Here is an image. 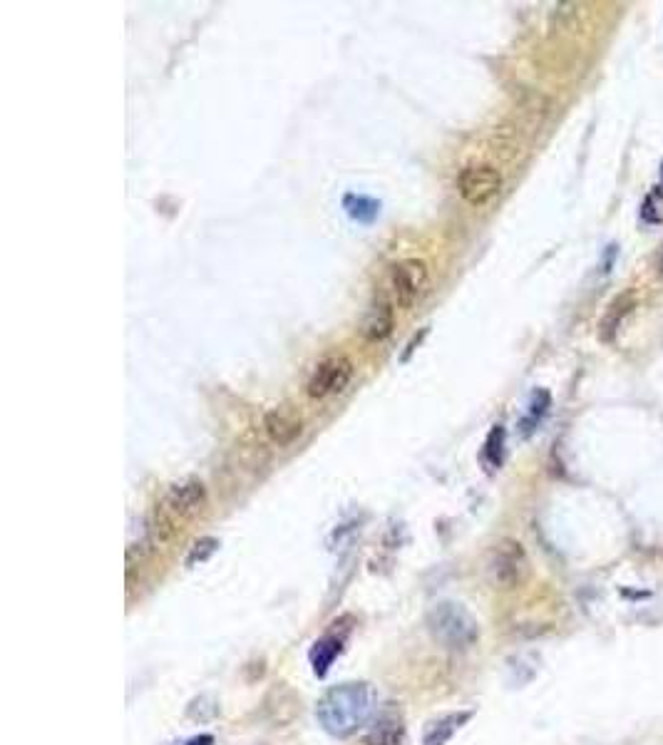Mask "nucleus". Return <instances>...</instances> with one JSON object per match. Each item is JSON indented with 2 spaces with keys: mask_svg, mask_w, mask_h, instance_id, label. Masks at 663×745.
Segmentation results:
<instances>
[{
  "mask_svg": "<svg viewBox=\"0 0 663 745\" xmlns=\"http://www.w3.org/2000/svg\"><path fill=\"white\" fill-rule=\"evenodd\" d=\"M527 572V554L515 539H502L492 552V577L502 589H512Z\"/></svg>",
  "mask_w": 663,
  "mask_h": 745,
  "instance_id": "6",
  "label": "nucleus"
},
{
  "mask_svg": "<svg viewBox=\"0 0 663 745\" xmlns=\"http://www.w3.org/2000/svg\"><path fill=\"white\" fill-rule=\"evenodd\" d=\"M661 182H663V164H661Z\"/></svg>",
  "mask_w": 663,
  "mask_h": 745,
  "instance_id": "16",
  "label": "nucleus"
},
{
  "mask_svg": "<svg viewBox=\"0 0 663 745\" xmlns=\"http://www.w3.org/2000/svg\"><path fill=\"white\" fill-rule=\"evenodd\" d=\"M502 452H505V428L497 425L485 443V462L490 465V470L502 465Z\"/></svg>",
  "mask_w": 663,
  "mask_h": 745,
  "instance_id": "13",
  "label": "nucleus"
},
{
  "mask_svg": "<svg viewBox=\"0 0 663 745\" xmlns=\"http://www.w3.org/2000/svg\"><path fill=\"white\" fill-rule=\"evenodd\" d=\"M390 286L400 308H410L425 296L430 286V269L423 259H403L390 269Z\"/></svg>",
  "mask_w": 663,
  "mask_h": 745,
  "instance_id": "4",
  "label": "nucleus"
},
{
  "mask_svg": "<svg viewBox=\"0 0 663 745\" xmlns=\"http://www.w3.org/2000/svg\"><path fill=\"white\" fill-rule=\"evenodd\" d=\"M187 745H214V736L204 733V736H197V738H192V741H187Z\"/></svg>",
  "mask_w": 663,
  "mask_h": 745,
  "instance_id": "15",
  "label": "nucleus"
},
{
  "mask_svg": "<svg viewBox=\"0 0 663 745\" xmlns=\"http://www.w3.org/2000/svg\"><path fill=\"white\" fill-rule=\"evenodd\" d=\"M207 502V490L199 480H187L182 485H174L157 507V522H154V532L159 537L169 539L182 529V524L199 515Z\"/></svg>",
  "mask_w": 663,
  "mask_h": 745,
  "instance_id": "3",
  "label": "nucleus"
},
{
  "mask_svg": "<svg viewBox=\"0 0 663 745\" xmlns=\"http://www.w3.org/2000/svg\"><path fill=\"white\" fill-rule=\"evenodd\" d=\"M370 713H373V688L363 681L328 688L316 706L318 723L323 731L336 738H348L361 731Z\"/></svg>",
  "mask_w": 663,
  "mask_h": 745,
  "instance_id": "1",
  "label": "nucleus"
},
{
  "mask_svg": "<svg viewBox=\"0 0 663 745\" xmlns=\"http://www.w3.org/2000/svg\"><path fill=\"white\" fill-rule=\"evenodd\" d=\"M346 621H348V616L346 619L336 621V624L331 626V631H326V634H323L321 639L313 644L308 659H311L313 673H316V676H326L328 669L333 666V661H336V656L343 651V644H346L348 634H351V626H343Z\"/></svg>",
  "mask_w": 663,
  "mask_h": 745,
  "instance_id": "8",
  "label": "nucleus"
},
{
  "mask_svg": "<svg viewBox=\"0 0 663 745\" xmlns=\"http://www.w3.org/2000/svg\"><path fill=\"white\" fill-rule=\"evenodd\" d=\"M395 326V308L390 301L380 298L373 308H370L366 323H363V333L368 341H385L393 333Z\"/></svg>",
  "mask_w": 663,
  "mask_h": 745,
  "instance_id": "11",
  "label": "nucleus"
},
{
  "mask_svg": "<svg viewBox=\"0 0 663 745\" xmlns=\"http://www.w3.org/2000/svg\"><path fill=\"white\" fill-rule=\"evenodd\" d=\"M502 189V174L490 164H470L457 177V192L472 207L492 202Z\"/></svg>",
  "mask_w": 663,
  "mask_h": 745,
  "instance_id": "5",
  "label": "nucleus"
},
{
  "mask_svg": "<svg viewBox=\"0 0 663 745\" xmlns=\"http://www.w3.org/2000/svg\"><path fill=\"white\" fill-rule=\"evenodd\" d=\"M363 745H405V726L400 711L385 708V711L375 718L373 728L368 731Z\"/></svg>",
  "mask_w": 663,
  "mask_h": 745,
  "instance_id": "10",
  "label": "nucleus"
},
{
  "mask_svg": "<svg viewBox=\"0 0 663 745\" xmlns=\"http://www.w3.org/2000/svg\"><path fill=\"white\" fill-rule=\"evenodd\" d=\"M219 542L214 537H204L199 539V542L192 544V549H189L187 554V567H194V564H202L207 562L209 557H212L214 552H217Z\"/></svg>",
  "mask_w": 663,
  "mask_h": 745,
  "instance_id": "14",
  "label": "nucleus"
},
{
  "mask_svg": "<svg viewBox=\"0 0 663 745\" xmlns=\"http://www.w3.org/2000/svg\"><path fill=\"white\" fill-rule=\"evenodd\" d=\"M425 624H428L430 636L450 651H465L470 646H475V641L480 639V624H477V619L465 606L455 604V601H440V604H435L428 611V616H425Z\"/></svg>",
  "mask_w": 663,
  "mask_h": 745,
  "instance_id": "2",
  "label": "nucleus"
},
{
  "mask_svg": "<svg viewBox=\"0 0 663 745\" xmlns=\"http://www.w3.org/2000/svg\"><path fill=\"white\" fill-rule=\"evenodd\" d=\"M353 378V363L348 358H328L318 363L308 380V395L313 400H323L333 393H343Z\"/></svg>",
  "mask_w": 663,
  "mask_h": 745,
  "instance_id": "7",
  "label": "nucleus"
},
{
  "mask_svg": "<svg viewBox=\"0 0 663 745\" xmlns=\"http://www.w3.org/2000/svg\"><path fill=\"white\" fill-rule=\"evenodd\" d=\"M264 428L276 445L286 447L303 433V420L294 408L281 405V408L269 410V413L264 415Z\"/></svg>",
  "mask_w": 663,
  "mask_h": 745,
  "instance_id": "9",
  "label": "nucleus"
},
{
  "mask_svg": "<svg viewBox=\"0 0 663 745\" xmlns=\"http://www.w3.org/2000/svg\"><path fill=\"white\" fill-rule=\"evenodd\" d=\"M470 718H472L470 711L447 713V716L438 718V721L430 723L428 731H425L423 745H447V743H450V738L455 736V733L460 731V728L465 726Z\"/></svg>",
  "mask_w": 663,
  "mask_h": 745,
  "instance_id": "12",
  "label": "nucleus"
}]
</instances>
